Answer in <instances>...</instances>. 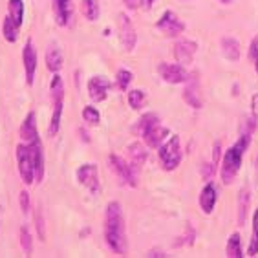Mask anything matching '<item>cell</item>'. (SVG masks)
Wrapping results in <instances>:
<instances>
[{
  "instance_id": "cell-2",
  "label": "cell",
  "mask_w": 258,
  "mask_h": 258,
  "mask_svg": "<svg viewBox=\"0 0 258 258\" xmlns=\"http://www.w3.org/2000/svg\"><path fill=\"white\" fill-rule=\"evenodd\" d=\"M249 132L242 134L238 138V141L233 145V147H229L225 150L224 154V159H222V181L225 185L233 183V179L236 178V174H238L240 167H242V159H243V154H245V150L249 147Z\"/></svg>"
},
{
  "instance_id": "cell-15",
  "label": "cell",
  "mask_w": 258,
  "mask_h": 258,
  "mask_svg": "<svg viewBox=\"0 0 258 258\" xmlns=\"http://www.w3.org/2000/svg\"><path fill=\"white\" fill-rule=\"evenodd\" d=\"M167 136H169V128H163L159 124V121H156L150 128H147V132L141 138H145V143L149 145L150 149H158V147H161V143H163L165 139H167Z\"/></svg>"
},
{
  "instance_id": "cell-17",
  "label": "cell",
  "mask_w": 258,
  "mask_h": 258,
  "mask_svg": "<svg viewBox=\"0 0 258 258\" xmlns=\"http://www.w3.org/2000/svg\"><path fill=\"white\" fill-rule=\"evenodd\" d=\"M216 200H218V192H216V187L214 183H205V187L202 189V194H200V207L205 214H211L216 207Z\"/></svg>"
},
{
  "instance_id": "cell-26",
  "label": "cell",
  "mask_w": 258,
  "mask_h": 258,
  "mask_svg": "<svg viewBox=\"0 0 258 258\" xmlns=\"http://www.w3.org/2000/svg\"><path fill=\"white\" fill-rule=\"evenodd\" d=\"M19 26L13 22V20L10 19V17L6 15L4 19V24H2V33H4V39L8 40V42H15L17 37H19Z\"/></svg>"
},
{
  "instance_id": "cell-24",
  "label": "cell",
  "mask_w": 258,
  "mask_h": 258,
  "mask_svg": "<svg viewBox=\"0 0 258 258\" xmlns=\"http://www.w3.org/2000/svg\"><path fill=\"white\" fill-rule=\"evenodd\" d=\"M227 256L231 258H242V238H240L238 233H233L227 240Z\"/></svg>"
},
{
  "instance_id": "cell-21",
  "label": "cell",
  "mask_w": 258,
  "mask_h": 258,
  "mask_svg": "<svg viewBox=\"0 0 258 258\" xmlns=\"http://www.w3.org/2000/svg\"><path fill=\"white\" fill-rule=\"evenodd\" d=\"M222 51L231 60L240 59V42L233 37H224L222 39Z\"/></svg>"
},
{
  "instance_id": "cell-7",
  "label": "cell",
  "mask_w": 258,
  "mask_h": 258,
  "mask_svg": "<svg viewBox=\"0 0 258 258\" xmlns=\"http://www.w3.org/2000/svg\"><path fill=\"white\" fill-rule=\"evenodd\" d=\"M108 163H110V167H112V170L117 174V178L121 179V183H126V185H130V187H136V185H138L136 183V176H134V167H130L123 158L112 154L108 158Z\"/></svg>"
},
{
  "instance_id": "cell-4",
  "label": "cell",
  "mask_w": 258,
  "mask_h": 258,
  "mask_svg": "<svg viewBox=\"0 0 258 258\" xmlns=\"http://www.w3.org/2000/svg\"><path fill=\"white\" fill-rule=\"evenodd\" d=\"M181 158H183V152H181L179 136H172L169 141H165V143L159 147V161H161L165 170L176 169V167L181 163Z\"/></svg>"
},
{
  "instance_id": "cell-38",
  "label": "cell",
  "mask_w": 258,
  "mask_h": 258,
  "mask_svg": "<svg viewBox=\"0 0 258 258\" xmlns=\"http://www.w3.org/2000/svg\"><path fill=\"white\" fill-rule=\"evenodd\" d=\"M123 2L126 4L128 10H136V8H138V0H123Z\"/></svg>"
},
{
  "instance_id": "cell-14",
  "label": "cell",
  "mask_w": 258,
  "mask_h": 258,
  "mask_svg": "<svg viewBox=\"0 0 258 258\" xmlns=\"http://www.w3.org/2000/svg\"><path fill=\"white\" fill-rule=\"evenodd\" d=\"M196 50H198L196 42H192V40H179V42H176V46H174L176 60H178L179 64H190L194 59V55H196Z\"/></svg>"
},
{
  "instance_id": "cell-29",
  "label": "cell",
  "mask_w": 258,
  "mask_h": 258,
  "mask_svg": "<svg viewBox=\"0 0 258 258\" xmlns=\"http://www.w3.org/2000/svg\"><path fill=\"white\" fill-rule=\"evenodd\" d=\"M247 254L249 256H256L258 254V209L254 211L253 216V238H251V243H249Z\"/></svg>"
},
{
  "instance_id": "cell-34",
  "label": "cell",
  "mask_w": 258,
  "mask_h": 258,
  "mask_svg": "<svg viewBox=\"0 0 258 258\" xmlns=\"http://www.w3.org/2000/svg\"><path fill=\"white\" fill-rule=\"evenodd\" d=\"M19 202H20V209H22V213H28L30 211V194L22 190L19 196Z\"/></svg>"
},
{
  "instance_id": "cell-16",
  "label": "cell",
  "mask_w": 258,
  "mask_h": 258,
  "mask_svg": "<svg viewBox=\"0 0 258 258\" xmlns=\"http://www.w3.org/2000/svg\"><path fill=\"white\" fill-rule=\"evenodd\" d=\"M119 24H121V40H123L124 48H126L128 51H132L136 46V40H138V33H136L134 26H132V22H130L128 15L121 13Z\"/></svg>"
},
{
  "instance_id": "cell-31",
  "label": "cell",
  "mask_w": 258,
  "mask_h": 258,
  "mask_svg": "<svg viewBox=\"0 0 258 258\" xmlns=\"http://www.w3.org/2000/svg\"><path fill=\"white\" fill-rule=\"evenodd\" d=\"M20 245H22V249H24V253L30 256L31 249H33V240H31V234H30V231H28L26 225L20 227Z\"/></svg>"
},
{
  "instance_id": "cell-10",
  "label": "cell",
  "mask_w": 258,
  "mask_h": 258,
  "mask_svg": "<svg viewBox=\"0 0 258 258\" xmlns=\"http://www.w3.org/2000/svg\"><path fill=\"white\" fill-rule=\"evenodd\" d=\"M158 74L161 75V79L170 83V85H179V83H187L189 74L185 72L181 64H169V62H161L158 66Z\"/></svg>"
},
{
  "instance_id": "cell-3",
  "label": "cell",
  "mask_w": 258,
  "mask_h": 258,
  "mask_svg": "<svg viewBox=\"0 0 258 258\" xmlns=\"http://www.w3.org/2000/svg\"><path fill=\"white\" fill-rule=\"evenodd\" d=\"M51 97H53V115L50 119V126H48V134L50 138L57 136L60 128V117H62V106H64V85H62V79L59 75H53V81H51L50 86Z\"/></svg>"
},
{
  "instance_id": "cell-19",
  "label": "cell",
  "mask_w": 258,
  "mask_h": 258,
  "mask_svg": "<svg viewBox=\"0 0 258 258\" xmlns=\"http://www.w3.org/2000/svg\"><path fill=\"white\" fill-rule=\"evenodd\" d=\"M46 66L50 72L57 74L60 68H62V53H60L59 46L57 44H51L46 51Z\"/></svg>"
},
{
  "instance_id": "cell-40",
  "label": "cell",
  "mask_w": 258,
  "mask_h": 258,
  "mask_svg": "<svg viewBox=\"0 0 258 258\" xmlns=\"http://www.w3.org/2000/svg\"><path fill=\"white\" fill-rule=\"evenodd\" d=\"M220 2H224V4H229V2H231V0H220Z\"/></svg>"
},
{
  "instance_id": "cell-37",
  "label": "cell",
  "mask_w": 258,
  "mask_h": 258,
  "mask_svg": "<svg viewBox=\"0 0 258 258\" xmlns=\"http://www.w3.org/2000/svg\"><path fill=\"white\" fill-rule=\"evenodd\" d=\"M251 108H253L254 119H258V94H254L253 99H251Z\"/></svg>"
},
{
  "instance_id": "cell-35",
  "label": "cell",
  "mask_w": 258,
  "mask_h": 258,
  "mask_svg": "<svg viewBox=\"0 0 258 258\" xmlns=\"http://www.w3.org/2000/svg\"><path fill=\"white\" fill-rule=\"evenodd\" d=\"M249 57L256 60L258 59V37H254L251 46H249Z\"/></svg>"
},
{
  "instance_id": "cell-9",
  "label": "cell",
  "mask_w": 258,
  "mask_h": 258,
  "mask_svg": "<svg viewBox=\"0 0 258 258\" xmlns=\"http://www.w3.org/2000/svg\"><path fill=\"white\" fill-rule=\"evenodd\" d=\"M183 97L185 101L192 106V108H202L204 106V95H202V85H200V75L198 74H192L189 75V79H187V86H185V92H183Z\"/></svg>"
},
{
  "instance_id": "cell-36",
  "label": "cell",
  "mask_w": 258,
  "mask_h": 258,
  "mask_svg": "<svg viewBox=\"0 0 258 258\" xmlns=\"http://www.w3.org/2000/svg\"><path fill=\"white\" fill-rule=\"evenodd\" d=\"M37 229H39V238L44 240L46 234H44V222H42V214L37 213Z\"/></svg>"
},
{
  "instance_id": "cell-13",
  "label": "cell",
  "mask_w": 258,
  "mask_h": 258,
  "mask_svg": "<svg viewBox=\"0 0 258 258\" xmlns=\"http://www.w3.org/2000/svg\"><path fill=\"white\" fill-rule=\"evenodd\" d=\"M108 90H110V81L101 77V75L92 77V79L88 81V95H90V99L95 101V103L106 99Z\"/></svg>"
},
{
  "instance_id": "cell-42",
  "label": "cell",
  "mask_w": 258,
  "mask_h": 258,
  "mask_svg": "<svg viewBox=\"0 0 258 258\" xmlns=\"http://www.w3.org/2000/svg\"><path fill=\"white\" fill-rule=\"evenodd\" d=\"M256 169H258V158H256Z\"/></svg>"
},
{
  "instance_id": "cell-20",
  "label": "cell",
  "mask_w": 258,
  "mask_h": 258,
  "mask_svg": "<svg viewBox=\"0 0 258 258\" xmlns=\"http://www.w3.org/2000/svg\"><path fill=\"white\" fill-rule=\"evenodd\" d=\"M8 17L19 28H22V22H24V2L22 0H10L8 2Z\"/></svg>"
},
{
  "instance_id": "cell-39",
  "label": "cell",
  "mask_w": 258,
  "mask_h": 258,
  "mask_svg": "<svg viewBox=\"0 0 258 258\" xmlns=\"http://www.w3.org/2000/svg\"><path fill=\"white\" fill-rule=\"evenodd\" d=\"M139 2H141V6H143V8H150V6L154 4L156 0H139Z\"/></svg>"
},
{
  "instance_id": "cell-11",
  "label": "cell",
  "mask_w": 258,
  "mask_h": 258,
  "mask_svg": "<svg viewBox=\"0 0 258 258\" xmlns=\"http://www.w3.org/2000/svg\"><path fill=\"white\" fill-rule=\"evenodd\" d=\"M77 179L79 183H83L85 187H88L92 192H99V172H97V165L86 163L83 167H79L77 170Z\"/></svg>"
},
{
  "instance_id": "cell-41",
  "label": "cell",
  "mask_w": 258,
  "mask_h": 258,
  "mask_svg": "<svg viewBox=\"0 0 258 258\" xmlns=\"http://www.w3.org/2000/svg\"><path fill=\"white\" fill-rule=\"evenodd\" d=\"M254 66H256V72H258V59L254 60Z\"/></svg>"
},
{
  "instance_id": "cell-1",
  "label": "cell",
  "mask_w": 258,
  "mask_h": 258,
  "mask_svg": "<svg viewBox=\"0 0 258 258\" xmlns=\"http://www.w3.org/2000/svg\"><path fill=\"white\" fill-rule=\"evenodd\" d=\"M104 238L110 249L117 254L126 253V234H124V220L117 202L106 205L104 214Z\"/></svg>"
},
{
  "instance_id": "cell-30",
  "label": "cell",
  "mask_w": 258,
  "mask_h": 258,
  "mask_svg": "<svg viewBox=\"0 0 258 258\" xmlns=\"http://www.w3.org/2000/svg\"><path fill=\"white\" fill-rule=\"evenodd\" d=\"M145 101H147V95H145L143 90H132V92H128V104L132 108H143Z\"/></svg>"
},
{
  "instance_id": "cell-12",
  "label": "cell",
  "mask_w": 258,
  "mask_h": 258,
  "mask_svg": "<svg viewBox=\"0 0 258 258\" xmlns=\"http://www.w3.org/2000/svg\"><path fill=\"white\" fill-rule=\"evenodd\" d=\"M22 60H24L26 70V83L31 86L35 81V70H37V51H35L31 40H26L24 50H22Z\"/></svg>"
},
{
  "instance_id": "cell-25",
  "label": "cell",
  "mask_w": 258,
  "mask_h": 258,
  "mask_svg": "<svg viewBox=\"0 0 258 258\" xmlns=\"http://www.w3.org/2000/svg\"><path fill=\"white\" fill-rule=\"evenodd\" d=\"M247 209H249V190L242 189L238 192V224H245V218H247Z\"/></svg>"
},
{
  "instance_id": "cell-18",
  "label": "cell",
  "mask_w": 258,
  "mask_h": 258,
  "mask_svg": "<svg viewBox=\"0 0 258 258\" xmlns=\"http://www.w3.org/2000/svg\"><path fill=\"white\" fill-rule=\"evenodd\" d=\"M53 2L55 19L59 26H68L72 19V0H51Z\"/></svg>"
},
{
  "instance_id": "cell-23",
  "label": "cell",
  "mask_w": 258,
  "mask_h": 258,
  "mask_svg": "<svg viewBox=\"0 0 258 258\" xmlns=\"http://www.w3.org/2000/svg\"><path fill=\"white\" fill-rule=\"evenodd\" d=\"M35 112H30L28 114V117L24 119V123H22V126H20V136L26 139V141H30L31 138H35L37 136V124H35Z\"/></svg>"
},
{
  "instance_id": "cell-28",
  "label": "cell",
  "mask_w": 258,
  "mask_h": 258,
  "mask_svg": "<svg viewBox=\"0 0 258 258\" xmlns=\"http://www.w3.org/2000/svg\"><path fill=\"white\" fill-rule=\"evenodd\" d=\"M128 150H130V158H132V167H141V165L145 163V158H147V152L143 150V147L139 143H134V145H130L128 147Z\"/></svg>"
},
{
  "instance_id": "cell-33",
  "label": "cell",
  "mask_w": 258,
  "mask_h": 258,
  "mask_svg": "<svg viewBox=\"0 0 258 258\" xmlns=\"http://www.w3.org/2000/svg\"><path fill=\"white\" fill-rule=\"evenodd\" d=\"M130 83H132V72H128V70H119V72H117V86H119L121 90H126Z\"/></svg>"
},
{
  "instance_id": "cell-8",
  "label": "cell",
  "mask_w": 258,
  "mask_h": 258,
  "mask_svg": "<svg viewBox=\"0 0 258 258\" xmlns=\"http://www.w3.org/2000/svg\"><path fill=\"white\" fill-rule=\"evenodd\" d=\"M156 26H158V30L167 35V37H178L179 33L185 31V24L178 19L176 13H172V11H165Z\"/></svg>"
},
{
  "instance_id": "cell-5",
  "label": "cell",
  "mask_w": 258,
  "mask_h": 258,
  "mask_svg": "<svg viewBox=\"0 0 258 258\" xmlns=\"http://www.w3.org/2000/svg\"><path fill=\"white\" fill-rule=\"evenodd\" d=\"M17 165H19V174L26 185H31L35 181L33 161H31L30 147L28 143L17 145Z\"/></svg>"
},
{
  "instance_id": "cell-32",
  "label": "cell",
  "mask_w": 258,
  "mask_h": 258,
  "mask_svg": "<svg viewBox=\"0 0 258 258\" xmlns=\"http://www.w3.org/2000/svg\"><path fill=\"white\" fill-rule=\"evenodd\" d=\"M83 119L90 124H99V121H101L99 110L94 108V106H85V110H83Z\"/></svg>"
},
{
  "instance_id": "cell-27",
  "label": "cell",
  "mask_w": 258,
  "mask_h": 258,
  "mask_svg": "<svg viewBox=\"0 0 258 258\" xmlns=\"http://www.w3.org/2000/svg\"><path fill=\"white\" fill-rule=\"evenodd\" d=\"M156 121H159V117L156 114H145L143 117L138 121V124H136L134 128H132V132H134V134L143 136L145 132H147V128H150V126H152Z\"/></svg>"
},
{
  "instance_id": "cell-6",
  "label": "cell",
  "mask_w": 258,
  "mask_h": 258,
  "mask_svg": "<svg viewBox=\"0 0 258 258\" xmlns=\"http://www.w3.org/2000/svg\"><path fill=\"white\" fill-rule=\"evenodd\" d=\"M30 147L31 161H33V170H35V183H40L44 178V152H42V143H40L39 134L31 138L30 141H26Z\"/></svg>"
},
{
  "instance_id": "cell-22",
  "label": "cell",
  "mask_w": 258,
  "mask_h": 258,
  "mask_svg": "<svg viewBox=\"0 0 258 258\" xmlns=\"http://www.w3.org/2000/svg\"><path fill=\"white\" fill-rule=\"evenodd\" d=\"M81 11H83V15L88 20H92V22L97 20L101 13L99 0H83V2H81Z\"/></svg>"
}]
</instances>
